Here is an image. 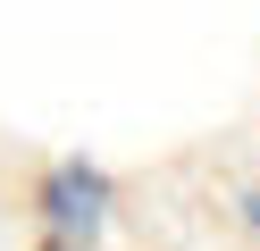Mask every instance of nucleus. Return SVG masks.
Returning a JSON list of instances; mask_svg holds the SVG:
<instances>
[{
	"mask_svg": "<svg viewBox=\"0 0 260 251\" xmlns=\"http://www.w3.org/2000/svg\"><path fill=\"white\" fill-rule=\"evenodd\" d=\"M235 209H243V218L260 226V184H243V201H235Z\"/></svg>",
	"mask_w": 260,
	"mask_h": 251,
	"instance_id": "f03ea898",
	"label": "nucleus"
},
{
	"mask_svg": "<svg viewBox=\"0 0 260 251\" xmlns=\"http://www.w3.org/2000/svg\"><path fill=\"white\" fill-rule=\"evenodd\" d=\"M42 251H76V243H68V234H51V243H42Z\"/></svg>",
	"mask_w": 260,
	"mask_h": 251,
	"instance_id": "7ed1b4c3",
	"label": "nucleus"
},
{
	"mask_svg": "<svg viewBox=\"0 0 260 251\" xmlns=\"http://www.w3.org/2000/svg\"><path fill=\"white\" fill-rule=\"evenodd\" d=\"M42 218H51V234H68L76 251L101 243V226H109V176L92 159H59L51 176H42Z\"/></svg>",
	"mask_w": 260,
	"mask_h": 251,
	"instance_id": "f257e3e1",
	"label": "nucleus"
}]
</instances>
